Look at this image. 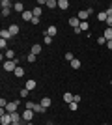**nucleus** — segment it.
Instances as JSON below:
<instances>
[{"label":"nucleus","mask_w":112,"mask_h":125,"mask_svg":"<svg viewBox=\"0 0 112 125\" xmlns=\"http://www.w3.org/2000/svg\"><path fill=\"white\" fill-rule=\"evenodd\" d=\"M73 97H75V95L69 94V92H65V94H64V101H65V103H73Z\"/></svg>","instance_id":"nucleus-20"},{"label":"nucleus","mask_w":112,"mask_h":125,"mask_svg":"<svg viewBox=\"0 0 112 125\" xmlns=\"http://www.w3.org/2000/svg\"><path fill=\"white\" fill-rule=\"evenodd\" d=\"M73 103H80V95H75V97H73Z\"/></svg>","instance_id":"nucleus-37"},{"label":"nucleus","mask_w":112,"mask_h":125,"mask_svg":"<svg viewBox=\"0 0 112 125\" xmlns=\"http://www.w3.org/2000/svg\"><path fill=\"white\" fill-rule=\"evenodd\" d=\"M92 11H93L92 8H90V10H80V11H79V15H77V17H79V19H80V22H82V21H86V19L90 17V13H92Z\"/></svg>","instance_id":"nucleus-3"},{"label":"nucleus","mask_w":112,"mask_h":125,"mask_svg":"<svg viewBox=\"0 0 112 125\" xmlns=\"http://www.w3.org/2000/svg\"><path fill=\"white\" fill-rule=\"evenodd\" d=\"M17 67H19V58H17V60H4V69L6 71L13 73Z\"/></svg>","instance_id":"nucleus-1"},{"label":"nucleus","mask_w":112,"mask_h":125,"mask_svg":"<svg viewBox=\"0 0 112 125\" xmlns=\"http://www.w3.org/2000/svg\"><path fill=\"white\" fill-rule=\"evenodd\" d=\"M13 75H15L17 78H22V77H24V69H22L21 65H19V67H17L15 71H13Z\"/></svg>","instance_id":"nucleus-13"},{"label":"nucleus","mask_w":112,"mask_h":125,"mask_svg":"<svg viewBox=\"0 0 112 125\" xmlns=\"http://www.w3.org/2000/svg\"><path fill=\"white\" fill-rule=\"evenodd\" d=\"M103 37H105L107 41H112V28H107V30L103 32Z\"/></svg>","instance_id":"nucleus-14"},{"label":"nucleus","mask_w":112,"mask_h":125,"mask_svg":"<svg viewBox=\"0 0 112 125\" xmlns=\"http://www.w3.org/2000/svg\"><path fill=\"white\" fill-rule=\"evenodd\" d=\"M21 17H22V21H28V22H32V19H34V13H32V11H28V10H26V11H24V13H22Z\"/></svg>","instance_id":"nucleus-7"},{"label":"nucleus","mask_w":112,"mask_h":125,"mask_svg":"<svg viewBox=\"0 0 112 125\" xmlns=\"http://www.w3.org/2000/svg\"><path fill=\"white\" fill-rule=\"evenodd\" d=\"M17 106H19V101H11V103H8L6 104V112L8 114H13V112H17Z\"/></svg>","instance_id":"nucleus-2"},{"label":"nucleus","mask_w":112,"mask_h":125,"mask_svg":"<svg viewBox=\"0 0 112 125\" xmlns=\"http://www.w3.org/2000/svg\"><path fill=\"white\" fill-rule=\"evenodd\" d=\"M0 6H2V10H11V8H13V4H11L10 0H2Z\"/></svg>","instance_id":"nucleus-15"},{"label":"nucleus","mask_w":112,"mask_h":125,"mask_svg":"<svg viewBox=\"0 0 112 125\" xmlns=\"http://www.w3.org/2000/svg\"><path fill=\"white\" fill-rule=\"evenodd\" d=\"M79 108V103H69V110H77Z\"/></svg>","instance_id":"nucleus-32"},{"label":"nucleus","mask_w":112,"mask_h":125,"mask_svg":"<svg viewBox=\"0 0 112 125\" xmlns=\"http://www.w3.org/2000/svg\"><path fill=\"white\" fill-rule=\"evenodd\" d=\"M64 58H65V60H67V62H69V63H71V62H73V60H75L73 52H65V56H64Z\"/></svg>","instance_id":"nucleus-25"},{"label":"nucleus","mask_w":112,"mask_h":125,"mask_svg":"<svg viewBox=\"0 0 112 125\" xmlns=\"http://www.w3.org/2000/svg\"><path fill=\"white\" fill-rule=\"evenodd\" d=\"M8 30H10L11 36H19V24H10V28H8Z\"/></svg>","instance_id":"nucleus-9"},{"label":"nucleus","mask_w":112,"mask_h":125,"mask_svg":"<svg viewBox=\"0 0 112 125\" xmlns=\"http://www.w3.org/2000/svg\"><path fill=\"white\" fill-rule=\"evenodd\" d=\"M11 125H13V123H11Z\"/></svg>","instance_id":"nucleus-43"},{"label":"nucleus","mask_w":112,"mask_h":125,"mask_svg":"<svg viewBox=\"0 0 112 125\" xmlns=\"http://www.w3.org/2000/svg\"><path fill=\"white\" fill-rule=\"evenodd\" d=\"M69 24L73 26V28H79V26H80V19H79V17H71V19H69Z\"/></svg>","instance_id":"nucleus-11"},{"label":"nucleus","mask_w":112,"mask_h":125,"mask_svg":"<svg viewBox=\"0 0 112 125\" xmlns=\"http://www.w3.org/2000/svg\"><path fill=\"white\" fill-rule=\"evenodd\" d=\"M71 67H73V69H79V67H80V60H77V58H75L73 62H71Z\"/></svg>","instance_id":"nucleus-26"},{"label":"nucleus","mask_w":112,"mask_h":125,"mask_svg":"<svg viewBox=\"0 0 112 125\" xmlns=\"http://www.w3.org/2000/svg\"><path fill=\"white\" fill-rule=\"evenodd\" d=\"M13 10H15L17 13H21V15L26 11V10H24V4H22V2H15V4H13Z\"/></svg>","instance_id":"nucleus-6"},{"label":"nucleus","mask_w":112,"mask_h":125,"mask_svg":"<svg viewBox=\"0 0 112 125\" xmlns=\"http://www.w3.org/2000/svg\"><path fill=\"white\" fill-rule=\"evenodd\" d=\"M39 52H41V45H39V43H36V45H32V54H39Z\"/></svg>","instance_id":"nucleus-21"},{"label":"nucleus","mask_w":112,"mask_h":125,"mask_svg":"<svg viewBox=\"0 0 112 125\" xmlns=\"http://www.w3.org/2000/svg\"><path fill=\"white\" fill-rule=\"evenodd\" d=\"M49 10H54V8H58V0H47V4H45Z\"/></svg>","instance_id":"nucleus-16"},{"label":"nucleus","mask_w":112,"mask_h":125,"mask_svg":"<svg viewBox=\"0 0 112 125\" xmlns=\"http://www.w3.org/2000/svg\"><path fill=\"white\" fill-rule=\"evenodd\" d=\"M110 84H112V80H110Z\"/></svg>","instance_id":"nucleus-42"},{"label":"nucleus","mask_w":112,"mask_h":125,"mask_svg":"<svg viewBox=\"0 0 112 125\" xmlns=\"http://www.w3.org/2000/svg\"><path fill=\"white\" fill-rule=\"evenodd\" d=\"M97 43H99V45H105V43H107V39H105L103 36H99V37H97Z\"/></svg>","instance_id":"nucleus-31"},{"label":"nucleus","mask_w":112,"mask_h":125,"mask_svg":"<svg viewBox=\"0 0 112 125\" xmlns=\"http://www.w3.org/2000/svg\"><path fill=\"white\" fill-rule=\"evenodd\" d=\"M11 13V10H2V17H8Z\"/></svg>","instance_id":"nucleus-35"},{"label":"nucleus","mask_w":112,"mask_h":125,"mask_svg":"<svg viewBox=\"0 0 112 125\" xmlns=\"http://www.w3.org/2000/svg\"><path fill=\"white\" fill-rule=\"evenodd\" d=\"M45 110H47V108H43L41 103H36V104H34V112H37V114H43Z\"/></svg>","instance_id":"nucleus-18"},{"label":"nucleus","mask_w":112,"mask_h":125,"mask_svg":"<svg viewBox=\"0 0 112 125\" xmlns=\"http://www.w3.org/2000/svg\"><path fill=\"white\" fill-rule=\"evenodd\" d=\"M51 104H52L51 97H43V99H41V106H43V108H47V110H49V106H51Z\"/></svg>","instance_id":"nucleus-10"},{"label":"nucleus","mask_w":112,"mask_h":125,"mask_svg":"<svg viewBox=\"0 0 112 125\" xmlns=\"http://www.w3.org/2000/svg\"><path fill=\"white\" fill-rule=\"evenodd\" d=\"M0 36H2V39H6V41H8L10 37H13V36L10 34V30H0Z\"/></svg>","instance_id":"nucleus-19"},{"label":"nucleus","mask_w":112,"mask_h":125,"mask_svg":"<svg viewBox=\"0 0 112 125\" xmlns=\"http://www.w3.org/2000/svg\"><path fill=\"white\" fill-rule=\"evenodd\" d=\"M34 104H36L34 101H26V108L28 110H34Z\"/></svg>","instance_id":"nucleus-30"},{"label":"nucleus","mask_w":112,"mask_h":125,"mask_svg":"<svg viewBox=\"0 0 112 125\" xmlns=\"http://www.w3.org/2000/svg\"><path fill=\"white\" fill-rule=\"evenodd\" d=\"M36 54H32V52H30V54H28V56H26V60H28V62H30V63H34V62H36Z\"/></svg>","instance_id":"nucleus-28"},{"label":"nucleus","mask_w":112,"mask_h":125,"mask_svg":"<svg viewBox=\"0 0 112 125\" xmlns=\"http://www.w3.org/2000/svg\"><path fill=\"white\" fill-rule=\"evenodd\" d=\"M97 19H99V21H105V22H107V11H99V13H97Z\"/></svg>","instance_id":"nucleus-24"},{"label":"nucleus","mask_w":112,"mask_h":125,"mask_svg":"<svg viewBox=\"0 0 112 125\" xmlns=\"http://www.w3.org/2000/svg\"><path fill=\"white\" fill-rule=\"evenodd\" d=\"M6 104H8V101L2 97V99H0V106H2V108H6Z\"/></svg>","instance_id":"nucleus-34"},{"label":"nucleus","mask_w":112,"mask_h":125,"mask_svg":"<svg viewBox=\"0 0 112 125\" xmlns=\"http://www.w3.org/2000/svg\"><path fill=\"white\" fill-rule=\"evenodd\" d=\"M22 120H24V121H26V123H28V121H32V118H34V110H24V112H22Z\"/></svg>","instance_id":"nucleus-4"},{"label":"nucleus","mask_w":112,"mask_h":125,"mask_svg":"<svg viewBox=\"0 0 112 125\" xmlns=\"http://www.w3.org/2000/svg\"><path fill=\"white\" fill-rule=\"evenodd\" d=\"M45 43H47V45H51V43H52V37H51V36H45Z\"/></svg>","instance_id":"nucleus-33"},{"label":"nucleus","mask_w":112,"mask_h":125,"mask_svg":"<svg viewBox=\"0 0 112 125\" xmlns=\"http://www.w3.org/2000/svg\"><path fill=\"white\" fill-rule=\"evenodd\" d=\"M47 125H52V123H47Z\"/></svg>","instance_id":"nucleus-41"},{"label":"nucleus","mask_w":112,"mask_h":125,"mask_svg":"<svg viewBox=\"0 0 112 125\" xmlns=\"http://www.w3.org/2000/svg\"><path fill=\"white\" fill-rule=\"evenodd\" d=\"M28 94H30V92H28L26 88H22L21 92H19V95H21V97H28Z\"/></svg>","instance_id":"nucleus-29"},{"label":"nucleus","mask_w":112,"mask_h":125,"mask_svg":"<svg viewBox=\"0 0 112 125\" xmlns=\"http://www.w3.org/2000/svg\"><path fill=\"white\" fill-rule=\"evenodd\" d=\"M0 49H2V51H8V41H6V39H0Z\"/></svg>","instance_id":"nucleus-27"},{"label":"nucleus","mask_w":112,"mask_h":125,"mask_svg":"<svg viewBox=\"0 0 112 125\" xmlns=\"http://www.w3.org/2000/svg\"><path fill=\"white\" fill-rule=\"evenodd\" d=\"M58 8L65 11L67 8H69V2H67V0H58Z\"/></svg>","instance_id":"nucleus-17"},{"label":"nucleus","mask_w":112,"mask_h":125,"mask_svg":"<svg viewBox=\"0 0 112 125\" xmlns=\"http://www.w3.org/2000/svg\"><path fill=\"white\" fill-rule=\"evenodd\" d=\"M103 125H108V123H103Z\"/></svg>","instance_id":"nucleus-40"},{"label":"nucleus","mask_w":112,"mask_h":125,"mask_svg":"<svg viewBox=\"0 0 112 125\" xmlns=\"http://www.w3.org/2000/svg\"><path fill=\"white\" fill-rule=\"evenodd\" d=\"M107 24H108V28H112V17H107Z\"/></svg>","instance_id":"nucleus-36"},{"label":"nucleus","mask_w":112,"mask_h":125,"mask_svg":"<svg viewBox=\"0 0 112 125\" xmlns=\"http://www.w3.org/2000/svg\"><path fill=\"white\" fill-rule=\"evenodd\" d=\"M36 86H37V82L32 78V80H26V86H24V88H26L28 92H32V90H36Z\"/></svg>","instance_id":"nucleus-8"},{"label":"nucleus","mask_w":112,"mask_h":125,"mask_svg":"<svg viewBox=\"0 0 112 125\" xmlns=\"http://www.w3.org/2000/svg\"><path fill=\"white\" fill-rule=\"evenodd\" d=\"M6 60H17V56H15V51L8 49V51H6Z\"/></svg>","instance_id":"nucleus-12"},{"label":"nucleus","mask_w":112,"mask_h":125,"mask_svg":"<svg viewBox=\"0 0 112 125\" xmlns=\"http://www.w3.org/2000/svg\"><path fill=\"white\" fill-rule=\"evenodd\" d=\"M79 28H80V32H88V30H90V24H88L86 21H82V22H80V26H79Z\"/></svg>","instance_id":"nucleus-23"},{"label":"nucleus","mask_w":112,"mask_h":125,"mask_svg":"<svg viewBox=\"0 0 112 125\" xmlns=\"http://www.w3.org/2000/svg\"><path fill=\"white\" fill-rule=\"evenodd\" d=\"M32 13H34V17H37V19H39L43 11H41V8H39V6H36V8H34V10H32Z\"/></svg>","instance_id":"nucleus-22"},{"label":"nucleus","mask_w":112,"mask_h":125,"mask_svg":"<svg viewBox=\"0 0 112 125\" xmlns=\"http://www.w3.org/2000/svg\"><path fill=\"white\" fill-rule=\"evenodd\" d=\"M26 125H34V123H32V121H28V123H26Z\"/></svg>","instance_id":"nucleus-39"},{"label":"nucleus","mask_w":112,"mask_h":125,"mask_svg":"<svg viewBox=\"0 0 112 125\" xmlns=\"http://www.w3.org/2000/svg\"><path fill=\"white\" fill-rule=\"evenodd\" d=\"M107 45H108V49L112 51V41H107Z\"/></svg>","instance_id":"nucleus-38"},{"label":"nucleus","mask_w":112,"mask_h":125,"mask_svg":"<svg viewBox=\"0 0 112 125\" xmlns=\"http://www.w3.org/2000/svg\"><path fill=\"white\" fill-rule=\"evenodd\" d=\"M56 34H58V28H56L54 24H51L47 30H45V34H43V36H51V37H52V36H56Z\"/></svg>","instance_id":"nucleus-5"}]
</instances>
